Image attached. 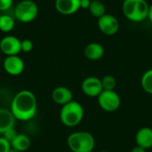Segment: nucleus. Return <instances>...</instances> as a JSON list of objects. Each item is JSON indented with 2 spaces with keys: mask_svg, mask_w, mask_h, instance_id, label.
<instances>
[{
  "mask_svg": "<svg viewBox=\"0 0 152 152\" xmlns=\"http://www.w3.org/2000/svg\"><path fill=\"white\" fill-rule=\"evenodd\" d=\"M3 67L4 71L11 76H19L20 75L25 68L23 60L18 55L6 56L4 60Z\"/></svg>",
  "mask_w": 152,
  "mask_h": 152,
  "instance_id": "10",
  "label": "nucleus"
},
{
  "mask_svg": "<svg viewBox=\"0 0 152 152\" xmlns=\"http://www.w3.org/2000/svg\"><path fill=\"white\" fill-rule=\"evenodd\" d=\"M0 63H1V57H0Z\"/></svg>",
  "mask_w": 152,
  "mask_h": 152,
  "instance_id": "30",
  "label": "nucleus"
},
{
  "mask_svg": "<svg viewBox=\"0 0 152 152\" xmlns=\"http://www.w3.org/2000/svg\"><path fill=\"white\" fill-rule=\"evenodd\" d=\"M131 152H146V150L142 148V147H140V146H138V145H136L135 147H134L132 149Z\"/></svg>",
  "mask_w": 152,
  "mask_h": 152,
  "instance_id": "26",
  "label": "nucleus"
},
{
  "mask_svg": "<svg viewBox=\"0 0 152 152\" xmlns=\"http://www.w3.org/2000/svg\"><path fill=\"white\" fill-rule=\"evenodd\" d=\"M88 10L94 17H96L98 19L106 13L105 4L101 0H92Z\"/></svg>",
  "mask_w": 152,
  "mask_h": 152,
  "instance_id": "17",
  "label": "nucleus"
},
{
  "mask_svg": "<svg viewBox=\"0 0 152 152\" xmlns=\"http://www.w3.org/2000/svg\"><path fill=\"white\" fill-rule=\"evenodd\" d=\"M98 28L104 35L113 36L119 29V22L114 15L105 13L98 19Z\"/></svg>",
  "mask_w": 152,
  "mask_h": 152,
  "instance_id": "7",
  "label": "nucleus"
},
{
  "mask_svg": "<svg viewBox=\"0 0 152 152\" xmlns=\"http://www.w3.org/2000/svg\"><path fill=\"white\" fill-rule=\"evenodd\" d=\"M55 8L62 15H72L80 8V0H55Z\"/></svg>",
  "mask_w": 152,
  "mask_h": 152,
  "instance_id": "11",
  "label": "nucleus"
},
{
  "mask_svg": "<svg viewBox=\"0 0 152 152\" xmlns=\"http://www.w3.org/2000/svg\"><path fill=\"white\" fill-rule=\"evenodd\" d=\"M33 47H34V45L31 40H29V39L21 40V52L29 53L32 51Z\"/></svg>",
  "mask_w": 152,
  "mask_h": 152,
  "instance_id": "21",
  "label": "nucleus"
},
{
  "mask_svg": "<svg viewBox=\"0 0 152 152\" xmlns=\"http://www.w3.org/2000/svg\"><path fill=\"white\" fill-rule=\"evenodd\" d=\"M9 152H20V151H17V150H15V149L11 148V150L9 151Z\"/></svg>",
  "mask_w": 152,
  "mask_h": 152,
  "instance_id": "28",
  "label": "nucleus"
},
{
  "mask_svg": "<svg viewBox=\"0 0 152 152\" xmlns=\"http://www.w3.org/2000/svg\"><path fill=\"white\" fill-rule=\"evenodd\" d=\"M141 85L147 94H152V69L143 73L141 78Z\"/></svg>",
  "mask_w": 152,
  "mask_h": 152,
  "instance_id": "19",
  "label": "nucleus"
},
{
  "mask_svg": "<svg viewBox=\"0 0 152 152\" xmlns=\"http://www.w3.org/2000/svg\"><path fill=\"white\" fill-rule=\"evenodd\" d=\"M85 56L90 61H98L104 55V47L97 42L89 43L84 50Z\"/></svg>",
  "mask_w": 152,
  "mask_h": 152,
  "instance_id": "14",
  "label": "nucleus"
},
{
  "mask_svg": "<svg viewBox=\"0 0 152 152\" xmlns=\"http://www.w3.org/2000/svg\"><path fill=\"white\" fill-rule=\"evenodd\" d=\"M67 144L72 152H92L95 147V139L89 132L77 131L69 135Z\"/></svg>",
  "mask_w": 152,
  "mask_h": 152,
  "instance_id": "3",
  "label": "nucleus"
},
{
  "mask_svg": "<svg viewBox=\"0 0 152 152\" xmlns=\"http://www.w3.org/2000/svg\"><path fill=\"white\" fill-rule=\"evenodd\" d=\"M11 142L3 136L0 137V152H9L11 150Z\"/></svg>",
  "mask_w": 152,
  "mask_h": 152,
  "instance_id": "23",
  "label": "nucleus"
},
{
  "mask_svg": "<svg viewBox=\"0 0 152 152\" xmlns=\"http://www.w3.org/2000/svg\"><path fill=\"white\" fill-rule=\"evenodd\" d=\"M150 4L146 0H124L122 11L126 19L133 22H141L148 18Z\"/></svg>",
  "mask_w": 152,
  "mask_h": 152,
  "instance_id": "4",
  "label": "nucleus"
},
{
  "mask_svg": "<svg viewBox=\"0 0 152 152\" xmlns=\"http://www.w3.org/2000/svg\"><path fill=\"white\" fill-rule=\"evenodd\" d=\"M102 85L103 90L107 91H114L117 86V79L115 77L111 75H106L102 79Z\"/></svg>",
  "mask_w": 152,
  "mask_h": 152,
  "instance_id": "20",
  "label": "nucleus"
},
{
  "mask_svg": "<svg viewBox=\"0 0 152 152\" xmlns=\"http://www.w3.org/2000/svg\"><path fill=\"white\" fill-rule=\"evenodd\" d=\"M136 145L148 150L152 147V128L142 127L135 134Z\"/></svg>",
  "mask_w": 152,
  "mask_h": 152,
  "instance_id": "13",
  "label": "nucleus"
},
{
  "mask_svg": "<svg viewBox=\"0 0 152 152\" xmlns=\"http://www.w3.org/2000/svg\"><path fill=\"white\" fill-rule=\"evenodd\" d=\"M15 20L9 14L0 15V30L4 33H8L14 28Z\"/></svg>",
  "mask_w": 152,
  "mask_h": 152,
  "instance_id": "18",
  "label": "nucleus"
},
{
  "mask_svg": "<svg viewBox=\"0 0 152 152\" xmlns=\"http://www.w3.org/2000/svg\"><path fill=\"white\" fill-rule=\"evenodd\" d=\"M17 134H18V133H17V131L15 130V128H14V127H12V128L8 129L7 131H5L2 135H3V137L5 138L8 142H11L17 136Z\"/></svg>",
  "mask_w": 152,
  "mask_h": 152,
  "instance_id": "22",
  "label": "nucleus"
},
{
  "mask_svg": "<svg viewBox=\"0 0 152 152\" xmlns=\"http://www.w3.org/2000/svg\"><path fill=\"white\" fill-rule=\"evenodd\" d=\"M82 92L88 97L97 98L103 91L102 80L96 77H87L81 84Z\"/></svg>",
  "mask_w": 152,
  "mask_h": 152,
  "instance_id": "9",
  "label": "nucleus"
},
{
  "mask_svg": "<svg viewBox=\"0 0 152 152\" xmlns=\"http://www.w3.org/2000/svg\"><path fill=\"white\" fill-rule=\"evenodd\" d=\"M15 118L10 110L0 108V134H3L8 129L14 127Z\"/></svg>",
  "mask_w": 152,
  "mask_h": 152,
  "instance_id": "15",
  "label": "nucleus"
},
{
  "mask_svg": "<svg viewBox=\"0 0 152 152\" xmlns=\"http://www.w3.org/2000/svg\"><path fill=\"white\" fill-rule=\"evenodd\" d=\"M71 152H72V151H71Z\"/></svg>",
  "mask_w": 152,
  "mask_h": 152,
  "instance_id": "31",
  "label": "nucleus"
},
{
  "mask_svg": "<svg viewBox=\"0 0 152 152\" xmlns=\"http://www.w3.org/2000/svg\"><path fill=\"white\" fill-rule=\"evenodd\" d=\"M53 101L61 106H63L73 101V94L71 90L66 86H58L52 92Z\"/></svg>",
  "mask_w": 152,
  "mask_h": 152,
  "instance_id": "12",
  "label": "nucleus"
},
{
  "mask_svg": "<svg viewBox=\"0 0 152 152\" xmlns=\"http://www.w3.org/2000/svg\"><path fill=\"white\" fill-rule=\"evenodd\" d=\"M38 14V6L33 0H21L14 8L16 20L23 23L33 21Z\"/></svg>",
  "mask_w": 152,
  "mask_h": 152,
  "instance_id": "5",
  "label": "nucleus"
},
{
  "mask_svg": "<svg viewBox=\"0 0 152 152\" xmlns=\"http://www.w3.org/2000/svg\"><path fill=\"white\" fill-rule=\"evenodd\" d=\"M0 50L6 56L18 55L21 52V41L14 36H5L0 41Z\"/></svg>",
  "mask_w": 152,
  "mask_h": 152,
  "instance_id": "8",
  "label": "nucleus"
},
{
  "mask_svg": "<svg viewBox=\"0 0 152 152\" xmlns=\"http://www.w3.org/2000/svg\"><path fill=\"white\" fill-rule=\"evenodd\" d=\"M31 146L30 138L25 134H18L17 136L11 142V147L20 152L28 151Z\"/></svg>",
  "mask_w": 152,
  "mask_h": 152,
  "instance_id": "16",
  "label": "nucleus"
},
{
  "mask_svg": "<svg viewBox=\"0 0 152 152\" xmlns=\"http://www.w3.org/2000/svg\"><path fill=\"white\" fill-rule=\"evenodd\" d=\"M10 110L16 120L23 122L29 121L36 116L37 110L36 95L28 90L18 92L11 102Z\"/></svg>",
  "mask_w": 152,
  "mask_h": 152,
  "instance_id": "1",
  "label": "nucleus"
},
{
  "mask_svg": "<svg viewBox=\"0 0 152 152\" xmlns=\"http://www.w3.org/2000/svg\"><path fill=\"white\" fill-rule=\"evenodd\" d=\"M85 115L83 106L77 101H71L70 102L61 106L60 111V119L63 126L67 127H75L78 126Z\"/></svg>",
  "mask_w": 152,
  "mask_h": 152,
  "instance_id": "2",
  "label": "nucleus"
},
{
  "mask_svg": "<svg viewBox=\"0 0 152 152\" xmlns=\"http://www.w3.org/2000/svg\"><path fill=\"white\" fill-rule=\"evenodd\" d=\"M13 4V0H0V12L9 10Z\"/></svg>",
  "mask_w": 152,
  "mask_h": 152,
  "instance_id": "24",
  "label": "nucleus"
},
{
  "mask_svg": "<svg viewBox=\"0 0 152 152\" xmlns=\"http://www.w3.org/2000/svg\"><path fill=\"white\" fill-rule=\"evenodd\" d=\"M99 152H110V151H99Z\"/></svg>",
  "mask_w": 152,
  "mask_h": 152,
  "instance_id": "29",
  "label": "nucleus"
},
{
  "mask_svg": "<svg viewBox=\"0 0 152 152\" xmlns=\"http://www.w3.org/2000/svg\"><path fill=\"white\" fill-rule=\"evenodd\" d=\"M98 104L100 108L106 112H115L117 111L121 104L120 96L117 92L103 90L100 95L97 97Z\"/></svg>",
  "mask_w": 152,
  "mask_h": 152,
  "instance_id": "6",
  "label": "nucleus"
},
{
  "mask_svg": "<svg viewBox=\"0 0 152 152\" xmlns=\"http://www.w3.org/2000/svg\"><path fill=\"white\" fill-rule=\"evenodd\" d=\"M148 19L150 20V21L152 23V4L150 5L149 8V13H148Z\"/></svg>",
  "mask_w": 152,
  "mask_h": 152,
  "instance_id": "27",
  "label": "nucleus"
},
{
  "mask_svg": "<svg viewBox=\"0 0 152 152\" xmlns=\"http://www.w3.org/2000/svg\"><path fill=\"white\" fill-rule=\"evenodd\" d=\"M92 0H80V8L81 9H89Z\"/></svg>",
  "mask_w": 152,
  "mask_h": 152,
  "instance_id": "25",
  "label": "nucleus"
}]
</instances>
